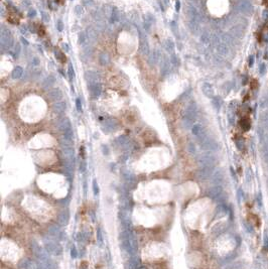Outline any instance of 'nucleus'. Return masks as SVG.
Wrapping results in <instances>:
<instances>
[{
    "mask_svg": "<svg viewBox=\"0 0 268 269\" xmlns=\"http://www.w3.org/2000/svg\"><path fill=\"white\" fill-rule=\"evenodd\" d=\"M48 96H50L51 100H61L63 97V94H62L61 90L57 88V89H52L48 92Z\"/></svg>",
    "mask_w": 268,
    "mask_h": 269,
    "instance_id": "f257e3e1",
    "label": "nucleus"
},
{
    "mask_svg": "<svg viewBox=\"0 0 268 269\" xmlns=\"http://www.w3.org/2000/svg\"><path fill=\"white\" fill-rule=\"evenodd\" d=\"M90 92H91V94L94 96V97H97L100 95V93H101V89H100V86L98 85V84H93L91 85L90 87Z\"/></svg>",
    "mask_w": 268,
    "mask_h": 269,
    "instance_id": "f03ea898",
    "label": "nucleus"
},
{
    "mask_svg": "<svg viewBox=\"0 0 268 269\" xmlns=\"http://www.w3.org/2000/svg\"><path fill=\"white\" fill-rule=\"evenodd\" d=\"M22 73H23V70L21 69L20 67H17L16 69L13 71L12 77H13L14 79H18V78H20V77L22 76Z\"/></svg>",
    "mask_w": 268,
    "mask_h": 269,
    "instance_id": "7ed1b4c3",
    "label": "nucleus"
},
{
    "mask_svg": "<svg viewBox=\"0 0 268 269\" xmlns=\"http://www.w3.org/2000/svg\"><path fill=\"white\" fill-rule=\"evenodd\" d=\"M65 109H66V104L63 103V102L57 103L55 105V110H56L57 112H64Z\"/></svg>",
    "mask_w": 268,
    "mask_h": 269,
    "instance_id": "20e7f679",
    "label": "nucleus"
},
{
    "mask_svg": "<svg viewBox=\"0 0 268 269\" xmlns=\"http://www.w3.org/2000/svg\"><path fill=\"white\" fill-rule=\"evenodd\" d=\"M265 71H266L265 65H264V63H261V65H260V67H259V72H260V74L264 75L265 74Z\"/></svg>",
    "mask_w": 268,
    "mask_h": 269,
    "instance_id": "39448f33",
    "label": "nucleus"
},
{
    "mask_svg": "<svg viewBox=\"0 0 268 269\" xmlns=\"http://www.w3.org/2000/svg\"><path fill=\"white\" fill-rule=\"evenodd\" d=\"M77 109H78V111H81V109H82L80 99H77Z\"/></svg>",
    "mask_w": 268,
    "mask_h": 269,
    "instance_id": "423d86ee",
    "label": "nucleus"
},
{
    "mask_svg": "<svg viewBox=\"0 0 268 269\" xmlns=\"http://www.w3.org/2000/svg\"><path fill=\"white\" fill-rule=\"evenodd\" d=\"M69 71H70V77H71V79L74 77V69H72V67L70 66V68H69Z\"/></svg>",
    "mask_w": 268,
    "mask_h": 269,
    "instance_id": "0eeeda50",
    "label": "nucleus"
},
{
    "mask_svg": "<svg viewBox=\"0 0 268 269\" xmlns=\"http://www.w3.org/2000/svg\"><path fill=\"white\" fill-rule=\"evenodd\" d=\"M253 63H254V57H250V58H249V66H250V67L253 66Z\"/></svg>",
    "mask_w": 268,
    "mask_h": 269,
    "instance_id": "6e6552de",
    "label": "nucleus"
},
{
    "mask_svg": "<svg viewBox=\"0 0 268 269\" xmlns=\"http://www.w3.org/2000/svg\"><path fill=\"white\" fill-rule=\"evenodd\" d=\"M59 29L62 30V21H59Z\"/></svg>",
    "mask_w": 268,
    "mask_h": 269,
    "instance_id": "1a4fd4ad",
    "label": "nucleus"
},
{
    "mask_svg": "<svg viewBox=\"0 0 268 269\" xmlns=\"http://www.w3.org/2000/svg\"><path fill=\"white\" fill-rule=\"evenodd\" d=\"M177 11L179 10V2H178V1L177 2Z\"/></svg>",
    "mask_w": 268,
    "mask_h": 269,
    "instance_id": "9d476101",
    "label": "nucleus"
}]
</instances>
